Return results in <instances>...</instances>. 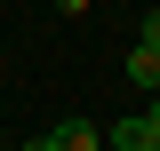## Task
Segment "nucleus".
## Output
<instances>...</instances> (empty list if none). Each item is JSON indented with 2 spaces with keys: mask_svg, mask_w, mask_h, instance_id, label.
Wrapping results in <instances>:
<instances>
[{
  "mask_svg": "<svg viewBox=\"0 0 160 151\" xmlns=\"http://www.w3.org/2000/svg\"><path fill=\"white\" fill-rule=\"evenodd\" d=\"M16 151H48V143H40V135H32V143H16Z\"/></svg>",
  "mask_w": 160,
  "mask_h": 151,
  "instance_id": "6",
  "label": "nucleus"
},
{
  "mask_svg": "<svg viewBox=\"0 0 160 151\" xmlns=\"http://www.w3.org/2000/svg\"><path fill=\"white\" fill-rule=\"evenodd\" d=\"M96 151H104V143H96Z\"/></svg>",
  "mask_w": 160,
  "mask_h": 151,
  "instance_id": "7",
  "label": "nucleus"
},
{
  "mask_svg": "<svg viewBox=\"0 0 160 151\" xmlns=\"http://www.w3.org/2000/svg\"><path fill=\"white\" fill-rule=\"evenodd\" d=\"M40 143H48V151H96L104 135H96V119H56V127L40 135Z\"/></svg>",
  "mask_w": 160,
  "mask_h": 151,
  "instance_id": "2",
  "label": "nucleus"
},
{
  "mask_svg": "<svg viewBox=\"0 0 160 151\" xmlns=\"http://www.w3.org/2000/svg\"><path fill=\"white\" fill-rule=\"evenodd\" d=\"M128 80L144 95H160V48H128Z\"/></svg>",
  "mask_w": 160,
  "mask_h": 151,
  "instance_id": "3",
  "label": "nucleus"
},
{
  "mask_svg": "<svg viewBox=\"0 0 160 151\" xmlns=\"http://www.w3.org/2000/svg\"><path fill=\"white\" fill-rule=\"evenodd\" d=\"M48 8H64V16H88V0H48Z\"/></svg>",
  "mask_w": 160,
  "mask_h": 151,
  "instance_id": "5",
  "label": "nucleus"
},
{
  "mask_svg": "<svg viewBox=\"0 0 160 151\" xmlns=\"http://www.w3.org/2000/svg\"><path fill=\"white\" fill-rule=\"evenodd\" d=\"M136 48H160V8H152L144 24H136Z\"/></svg>",
  "mask_w": 160,
  "mask_h": 151,
  "instance_id": "4",
  "label": "nucleus"
},
{
  "mask_svg": "<svg viewBox=\"0 0 160 151\" xmlns=\"http://www.w3.org/2000/svg\"><path fill=\"white\" fill-rule=\"evenodd\" d=\"M112 151H160V112H128L112 127Z\"/></svg>",
  "mask_w": 160,
  "mask_h": 151,
  "instance_id": "1",
  "label": "nucleus"
}]
</instances>
